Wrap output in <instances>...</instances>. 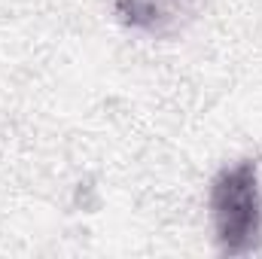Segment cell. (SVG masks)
<instances>
[{
	"label": "cell",
	"instance_id": "obj_1",
	"mask_svg": "<svg viewBox=\"0 0 262 259\" xmlns=\"http://www.w3.org/2000/svg\"><path fill=\"white\" fill-rule=\"evenodd\" d=\"M210 207H213V226L223 253L241 256L259 247L262 210L253 162H238L213 180Z\"/></svg>",
	"mask_w": 262,
	"mask_h": 259
},
{
	"label": "cell",
	"instance_id": "obj_2",
	"mask_svg": "<svg viewBox=\"0 0 262 259\" xmlns=\"http://www.w3.org/2000/svg\"><path fill=\"white\" fill-rule=\"evenodd\" d=\"M113 6L116 15L131 28L165 34L192 6V0H113Z\"/></svg>",
	"mask_w": 262,
	"mask_h": 259
}]
</instances>
